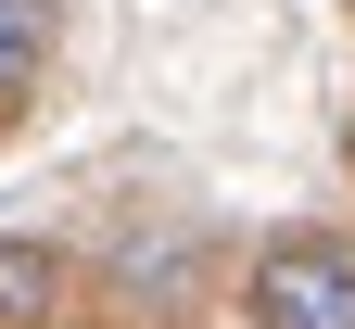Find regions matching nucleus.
Returning <instances> with one entry per match:
<instances>
[{"label":"nucleus","mask_w":355,"mask_h":329,"mask_svg":"<svg viewBox=\"0 0 355 329\" xmlns=\"http://www.w3.org/2000/svg\"><path fill=\"white\" fill-rule=\"evenodd\" d=\"M241 329H355V241L343 228H279L241 266Z\"/></svg>","instance_id":"obj_1"},{"label":"nucleus","mask_w":355,"mask_h":329,"mask_svg":"<svg viewBox=\"0 0 355 329\" xmlns=\"http://www.w3.org/2000/svg\"><path fill=\"white\" fill-rule=\"evenodd\" d=\"M64 304H76L64 241H0V329H51Z\"/></svg>","instance_id":"obj_2"},{"label":"nucleus","mask_w":355,"mask_h":329,"mask_svg":"<svg viewBox=\"0 0 355 329\" xmlns=\"http://www.w3.org/2000/svg\"><path fill=\"white\" fill-rule=\"evenodd\" d=\"M51 64V0H0V102H26Z\"/></svg>","instance_id":"obj_3"}]
</instances>
